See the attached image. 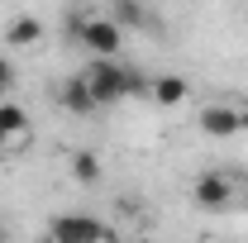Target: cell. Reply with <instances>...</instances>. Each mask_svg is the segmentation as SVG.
<instances>
[{
  "mask_svg": "<svg viewBox=\"0 0 248 243\" xmlns=\"http://www.w3.org/2000/svg\"><path fill=\"white\" fill-rule=\"evenodd\" d=\"M38 38H43V24H38L33 15H15V19L5 24V43H10V48H33Z\"/></svg>",
  "mask_w": 248,
  "mask_h": 243,
  "instance_id": "30bf717a",
  "label": "cell"
},
{
  "mask_svg": "<svg viewBox=\"0 0 248 243\" xmlns=\"http://www.w3.org/2000/svg\"><path fill=\"white\" fill-rule=\"evenodd\" d=\"M48 239H58V243L115 239V224H105V219H95V214H58V219H48Z\"/></svg>",
  "mask_w": 248,
  "mask_h": 243,
  "instance_id": "277c9868",
  "label": "cell"
},
{
  "mask_svg": "<svg viewBox=\"0 0 248 243\" xmlns=\"http://www.w3.org/2000/svg\"><path fill=\"white\" fill-rule=\"evenodd\" d=\"M234 182L224 177V172H205V177H196V186H191V200L201 205V210H234Z\"/></svg>",
  "mask_w": 248,
  "mask_h": 243,
  "instance_id": "5b68a950",
  "label": "cell"
},
{
  "mask_svg": "<svg viewBox=\"0 0 248 243\" xmlns=\"http://www.w3.org/2000/svg\"><path fill=\"white\" fill-rule=\"evenodd\" d=\"M72 182H81V186H95L100 182V157L95 152H72Z\"/></svg>",
  "mask_w": 248,
  "mask_h": 243,
  "instance_id": "8fae6325",
  "label": "cell"
},
{
  "mask_svg": "<svg viewBox=\"0 0 248 243\" xmlns=\"http://www.w3.org/2000/svg\"><path fill=\"white\" fill-rule=\"evenodd\" d=\"M0 239H5V229H0Z\"/></svg>",
  "mask_w": 248,
  "mask_h": 243,
  "instance_id": "4fadbf2b",
  "label": "cell"
},
{
  "mask_svg": "<svg viewBox=\"0 0 248 243\" xmlns=\"http://www.w3.org/2000/svg\"><path fill=\"white\" fill-rule=\"evenodd\" d=\"M196 129L205 138H239L248 134V100H215V105H201Z\"/></svg>",
  "mask_w": 248,
  "mask_h": 243,
  "instance_id": "3957f363",
  "label": "cell"
},
{
  "mask_svg": "<svg viewBox=\"0 0 248 243\" xmlns=\"http://www.w3.org/2000/svg\"><path fill=\"white\" fill-rule=\"evenodd\" d=\"M148 95H153L157 105H182L186 95H191V81L177 76V72H172V76H153V81H148Z\"/></svg>",
  "mask_w": 248,
  "mask_h": 243,
  "instance_id": "9c48e42d",
  "label": "cell"
},
{
  "mask_svg": "<svg viewBox=\"0 0 248 243\" xmlns=\"http://www.w3.org/2000/svg\"><path fill=\"white\" fill-rule=\"evenodd\" d=\"M58 105L67 110V115H77V120H86V115L100 110V105H95V95H91V86L81 81V72H77V76H67V81L58 86Z\"/></svg>",
  "mask_w": 248,
  "mask_h": 243,
  "instance_id": "52a82bcc",
  "label": "cell"
},
{
  "mask_svg": "<svg viewBox=\"0 0 248 243\" xmlns=\"http://www.w3.org/2000/svg\"><path fill=\"white\" fill-rule=\"evenodd\" d=\"M24 138H29V110L15 100H0V152L19 148Z\"/></svg>",
  "mask_w": 248,
  "mask_h": 243,
  "instance_id": "8992f818",
  "label": "cell"
},
{
  "mask_svg": "<svg viewBox=\"0 0 248 243\" xmlns=\"http://www.w3.org/2000/svg\"><path fill=\"white\" fill-rule=\"evenodd\" d=\"M110 19L124 24V29H153V19H148V5L143 0H110Z\"/></svg>",
  "mask_w": 248,
  "mask_h": 243,
  "instance_id": "ba28073f",
  "label": "cell"
},
{
  "mask_svg": "<svg viewBox=\"0 0 248 243\" xmlns=\"http://www.w3.org/2000/svg\"><path fill=\"white\" fill-rule=\"evenodd\" d=\"M81 81L91 86L100 110L120 105V100H134V95H148V76L134 72V67H124V62H115V58H91L81 67Z\"/></svg>",
  "mask_w": 248,
  "mask_h": 243,
  "instance_id": "6da1fadb",
  "label": "cell"
},
{
  "mask_svg": "<svg viewBox=\"0 0 248 243\" xmlns=\"http://www.w3.org/2000/svg\"><path fill=\"white\" fill-rule=\"evenodd\" d=\"M15 81H19V72H15V62H10L5 53H0V100H5V95L15 91Z\"/></svg>",
  "mask_w": 248,
  "mask_h": 243,
  "instance_id": "7c38bea8",
  "label": "cell"
},
{
  "mask_svg": "<svg viewBox=\"0 0 248 243\" xmlns=\"http://www.w3.org/2000/svg\"><path fill=\"white\" fill-rule=\"evenodd\" d=\"M72 38H77L91 58H115L124 48V24H115L110 15H86V19L72 15Z\"/></svg>",
  "mask_w": 248,
  "mask_h": 243,
  "instance_id": "7a4b0ae2",
  "label": "cell"
}]
</instances>
